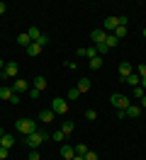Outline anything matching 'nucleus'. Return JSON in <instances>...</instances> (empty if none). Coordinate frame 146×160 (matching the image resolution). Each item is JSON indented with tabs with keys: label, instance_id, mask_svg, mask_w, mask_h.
I'll return each mask as SVG.
<instances>
[{
	"label": "nucleus",
	"instance_id": "obj_1",
	"mask_svg": "<svg viewBox=\"0 0 146 160\" xmlns=\"http://www.w3.org/2000/svg\"><path fill=\"white\" fill-rule=\"evenodd\" d=\"M46 138H49V133H46V131H34V133H29V136H27V141H24V143H27L32 150H37L39 146H41V143L46 141Z\"/></svg>",
	"mask_w": 146,
	"mask_h": 160
},
{
	"label": "nucleus",
	"instance_id": "obj_2",
	"mask_svg": "<svg viewBox=\"0 0 146 160\" xmlns=\"http://www.w3.org/2000/svg\"><path fill=\"white\" fill-rule=\"evenodd\" d=\"M15 129H17L19 133H24V136H29V133L39 131V129H37V124H34L32 119H19L17 124H15Z\"/></svg>",
	"mask_w": 146,
	"mask_h": 160
},
{
	"label": "nucleus",
	"instance_id": "obj_3",
	"mask_svg": "<svg viewBox=\"0 0 146 160\" xmlns=\"http://www.w3.org/2000/svg\"><path fill=\"white\" fill-rule=\"evenodd\" d=\"M110 102H112V107H115V109H127V107L132 104V100H129L127 95H119V92H112Z\"/></svg>",
	"mask_w": 146,
	"mask_h": 160
},
{
	"label": "nucleus",
	"instance_id": "obj_4",
	"mask_svg": "<svg viewBox=\"0 0 146 160\" xmlns=\"http://www.w3.org/2000/svg\"><path fill=\"white\" fill-rule=\"evenodd\" d=\"M51 112H54V114H66L68 112V102L61 100V97H56V100L51 102Z\"/></svg>",
	"mask_w": 146,
	"mask_h": 160
},
{
	"label": "nucleus",
	"instance_id": "obj_5",
	"mask_svg": "<svg viewBox=\"0 0 146 160\" xmlns=\"http://www.w3.org/2000/svg\"><path fill=\"white\" fill-rule=\"evenodd\" d=\"M90 39H93V44L95 46H100V44H105V39H107V32L100 27V29H93L90 32Z\"/></svg>",
	"mask_w": 146,
	"mask_h": 160
},
{
	"label": "nucleus",
	"instance_id": "obj_6",
	"mask_svg": "<svg viewBox=\"0 0 146 160\" xmlns=\"http://www.w3.org/2000/svg\"><path fill=\"white\" fill-rule=\"evenodd\" d=\"M73 155H76V148H73V146H68V143H63V146H61V158H63V160H71Z\"/></svg>",
	"mask_w": 146,
	"mask_h": 160
},
{
	"label": "nucleus",
	"instance_id": "obj_7",
	"mask_svg": "<svg viewBox=\"0 0 146 160\" xmlns=\"http://www.w3.org/2000/svg\"><path fill=\"white\" fill-rule=\"evenodd\" d=\"M132 73H134V70H132V63H119V78L124 80V78H129V75H132Z\"/></svg>",
	"mask_w": 146,
	"mask_h": 160
},
{
	"label": "nucleus",
	"instance_id": "obj_8",
	"mask_svg": "<svg viewBox=\"0 0 146 160\" xmlns=\"http://www.w3.org/2000/svg\"><path fill=\"white\" fill-rule=\"evenodd\" d=\"M124 112H127V117H129V119H136V117H141V107H139V104H129Z\"/></svg>",
	"mask_w": 146,
	"mask_h": 160
},
{
	"label": "nucleus",
	"instance_id": "obj_9",
	"mask_svg": "<svg viewBox=\"0 0 146 160\" xmlns=\"http://www.w3.org/2000/svg\"><path fill=\"white\" fill-rule=\"evenodd\" d=\"M27 88H29V82H27V80H15V85H12V92H17V95H19V92H24V90H27Z\"/></svg>",
	"mask_w": 146,
	"mask_h": 160
},
{
	"label": "nucleus",
	"instance_id": "obj_10",
	"mask_svg": "<svg viewBox=\"0 0 146 160\" xmlns=\"http://www.w3.org/2000/svg\"><path fill=\"white\" fill-rule=\"evenodd\" d=\"M39 121L51 124V121H54V112H51V109H41V112H39Z\"/></svg>",
	"mask_w": 146,
	"mask_h": 160
},
{
	"label": "nucleus",
	"instance_id": "obj_11",
	"mask_svg": "<svg viewBox=\"0 0 146 160\" xmlns=\"http://www.w3.org/2000/svg\"><path fill=\"white\" fill-rule=\"evenodd\" d=\"M39 53H41V46H39L37 41H32V44L27 46V56H32V58H34V56H39Z\"/></svg>",
	"mask_w": 146,
	"mask_h": 160
},
{
	"label": "nucleus",
	"instance_id": "obj_12",
	"mask_svg": "<svg viewBox=\"0 0 146 160\" xmlns=\"http://www.w3.org/2000/svg\"><path fill=\"white\" fill-rule=\"evenodd\" d=\"M0 146L10 150V148H12V146H15V138H12L10 133H3V141H0Z\"/></svg>",
	"mask_w": 146,
	"mask_h": 160
},
{
	"label": "nucleus",
	"instance_id": "obj_13",
	"mask_svg": "<svg viewBox=\"0 0 146 160\" xmlns=\"http://www.w3.org/2000/svg\"><path fill=\"white\" fill-rule=\"evenodd\" d=\"M17 70H19V66H17V63H15V61L5 66V73H8V78H15V75H17Z\"/></svg>",
	"mask_w": 146,
	"mask_h": 160
},
{
	"label": "nucleus",
	"instance_id": "obj_14",
	"mask_svg": "<svg viewBox=\"0 0 146 160\" xmlns=\"http://www.w3.org/2000/svg\"><path fill=\"white\" fill-rule=\"evenodd\" d=\"M88 66H90V70H100V68H102V56L90 58V63H88Z\"/></svg>",
	"mask_w": 146,
	"mask_h": 160
},
{
	"label": "nucleus",
	"instance_id": "obj_15",
	"mask_svg": "<svg viewBox=\"0 0 146 160\" xmlns=\"http://www.w3.org/2000/svg\"><path fill=\"white\" fill-rule=\"evenodd\" d=\"M34 88L41 92L44 88H46V78H44V75H37V78H34Z\"/></svg>",
	"mask_w": 146,
	"mask_h": 160
},
{
	"label": "nucleus",
	"instance_id": "obj_16",
	"mask_svg": "<svg viewBox=\"0 0 146 160\" xmlns=\"http://www.w3.org/2000/svg\"><path fill=\"white\" fill-rule=\"evenodd\" d=\"M117 44H119V39H117L115 34H107V39H105V46H107V49H115Z\"/></svg>",
	"mask_w": 146,
	"mask_h": 160
},
{
	"label": "nucleus",
	"instance_id": "obj_17",
	"mask_svg": "<svg viewBox=\"0 0 146 160\" xmlns=\"http://www.w3.org/2000/svg\"><path fill=\"white\" fill-rule=\"evenodd\" d=\"M76 88H78L80 92H88V90H90V80H88V78H80V80H78V85H76Z\"/></svg>",
	"mask_w": 146,
	"mask_h": 160
},
{
	"label": "nucleus",
	"instance_id": "obj_18",
	"mask_svg": "<svg viewBox=\"0 0 146 160\" xmlns=\"http://www.w3.org/2000/svg\"><path fill=\"white\" fill-rule=\"evenodd\" d=\"M124 82H127V85H132V88H136V85H139V82H141V78H139V75H136V73H132V75H129V78H124Z\"/></svg>",
	"mask_w": 146,
	"mask_h": 160
},
{
	"label": "nucleus",
	"instance_id": "obj_19",
	"mask_svg": "<svg viewBox=\"0 0 146 160\" xmlns=\"http://www.w3.org/2000/svg\"><path fill=\"white\" fill-rule=\"evenodd\" d=\"M10 97H12V88L3 85V88H0V100H10Z\"/></svg>",
	"mask_w": 146,
	"mask_h": 160
},
{
	"label": "nucleus",
	"instance_id": "obj_20",
	"mask_svg": "<svg viewBox=\"0 0 146 160\" xmlns=\"http://www.w3.org/2000/svg\"><path fill=\"white\" fill-rule=\"evenodd\" d=\"M132 95H134V100H141V97L146 95V90L141 88V85H136V88H132Z\"/></svg>",
	"mask_w": 146,
	"mask_h": 160
},
{
	"label": "nucleus",
	"instance_id": "obj_21",
	"mask_svg": "<svg viewBox=\"0 0 146 160\" xmlns=\"http://www.w3.org/2000/svg\"><path fill=\"white\" fill-rule=\"evenodd\" d=\"M17 44H22L24 49H27L29 44H32V39H29V34H27V32H24V34H19V37H17Z\"/></svg>",
	"mask_w": 146,
	"mask_h": 160
},
{
	"label": "nucleus",
	"instance_id": "obj_22",
	"mask_svg": "<svg viewBox=\"0 0 146 160\" xmlns=\"http://www.w3.org/2000/svg\"><path fill=\"white\" fill-rule=\"evenodd\" d=\"M27 34H29V39H32V41H39V37H41V32H39L37 27H29Z\"/></svg>",
	"mask_w": 146,
	"mask_h": 160
},
{
	"label": "nucleus",
	"instance_id": "obj_23",
	"mask_svg": "<svg viewBox=\"0 0 146 160\" xmlns=\"http://www.w3.org/2000/svg\"><path fill=\"white\" fill-rule=\"evenodd\" d=\"M83 53H85L88 58H95L97 56V46H88V49H83Z\"/></svg>",
	"mask_w": 146,
	"mask_h": 160
},
{
	"label": "nucleus",
	"instance_id": "obj_24",
	"mask_svg": "<svg viewBox=\"0 0 146 160\" xmlns=\"http://www.w3.org/2000/svg\"><path fill=\"white\" fill-rule=\"evenodd\" d=\"M112 34H115L117 39H124V37H127V27H117V29L112 32Z\"/></svg>",
	"mask_w": 146,
	"mask_h": 160
},
{
	"label": "nucleus",
	"instance_id": "obj_25",
	"mask_svg": "<svg viewBox=\"0 0 146 160\" xmlns=\"http://www.w3.org/2000/svg\"><path fill=\"white\" fill-rule=\"evenodd\" d=\"M78 97H80V90H78V88H71V90H68V100H78Z\"/></svg>",
	"mask_w": 146,
	"mask_h": 160
},
{
	"label": "nucleus",
	"instance_id": "obj_26",
	"mask_svg": "<svg viewBox=\"0 0 146 160\" xmlns=\"http://www.w3.org/2000/svg\"><path fill=\"white\" fill-rule=\"evenodd\" d=\"M61 131H63V133H73V121H63Z\"/></svg>",
	"mask_w": 146,
	"mask_h": 160
},
{
	"label": "nucleus",
	"instance_id": "obj_27",
	"mask_svg": "<svg viewBox=\"0 0 146 160\" xmlns=\"http://www.w3.org/2000/svg\"><path fill=\"white\" fill-rule=\"evenodd\" d=\"M85 153H88V146L85 143H78L76 146V155H85Z\"/></svg>",
	"mask_w": 146,
	"mask_h": 160
},
{
	"label": "nucleus",
	"instance_id": "obj_28",
	"mask_svg": "<svg viewBox=\"0 0 146 160\" xmlns=\"http://www.w3.org/2000/svg\"><path fill=\"white\" fill-rule=\"evenodd\" d=\"M134 73L139 75V78H146V63H141V66H139V68H136Z\"/></svg>",
	"mask_w": 146,
	"mask_h": 160
},
{
	"label": "nucleus",
	"instance_id": "obj_29",
	"mask_svg": "<svg viewBox=\"0 0 146 160\" xmlns=\"http://www.w3.org/2000/svg\"><path fill=\"white\" fill-rule=\"evenodd\" d=\"M85 119L95 121V119H97V112H95V109H88V112H85Z\"/></svg>",
	"mask_w": 146,
	"mask_h": 160
},
{
	"label": "nucleus",
	"instance_id": "obj_30",
	"mask_svg": "<svg viewBox=\"0 0 146 160\" xmlns=\"http://www.w3.org/2000/svg\"><path fill=\"white\" fill-rule=\"evenodd\" d=\"M37 44H39V46H41V49H44V46H46V44H49V37H46V34H41Z\"/></svg>",
	"mask_w": 146,
	"mask_h": 160
},
{
	"label": "nucleus",
	"instance_id": "obj_31",
	"mask_svg": "<svg viewBox=\"0 0 146 160\" xmlns=\"http://www.w3.org/2000/svg\"><path fill=\"white\" fill-rule=\"evenodd\" d=\"M83 158H85V160H97V153H95V150H88Z\"/></svg>",
	"mask_w": 146,
	"mask_h": 160
},
{
	"label": "nucleus",
	"instance_id": "obj_32",
	"mask_svg": "<svg viewBox=\"0 0 146 160\" xmlns=\"http://www.w3.org/2000/svg\"><path fill=\"white\" fill-rule=\"evenodd\" d=\"M39 95H41V92H39L37 88H32V90H29V97H32V100H39Z\"/></svg>",
	"mask_w": 146,
	"mask_h": 160
},
{
	"label": "nucleus",
	"instance_id": "obj_33",
	"mask_svg": "<svg viewBox=\"0 0 146 160\" xmlns=\"http://www.w3.org/2000/svg\"><path fill=\"white\" fill-rule=\"evenodd\" d=\"M107 51H110V49H107L105 44H100V46H97V56H102V53H107Z\"/></svg>",
	"mask_w": 146,
	"mask_h": 160
},
{
	"label": "nucleus",
	"instance_id": "obj_34",
	"mask_svg": "<svg viewBox=\"0 0 146 160\" xmlns=\"http://www.w3.org/2000/svg\"><path fill=\"white\" fill-rule=\"evenodd\" d=\"M63 136H66L63 131H54V141H63Z\"/></svg>",
	"mask_w": 146,
	"mask_h": 160
},
{
	"label": "nucleus",
	"instance_id": "obj_35",
	"mask_svg": "<svg viewBox=\"0 0 146 160\" xmlns=\"http://www.w3.org/2000/svg\"><path fill=\"white\" fill-rule=\"evenodd\" d=\"M8 102H12V104H19V95H17V92H12V97H10Z\"/></svg>",
	"mask_w": 146,
	"mask_h": 160
},
{
	"label": "nucleus",
	"instance_id": "obj_36",
	"mask_svg": "<svg viewBox=\"0 0 146 160\" xmlns=\"http://www.w3.org/2000/svg\"><path fill=\"white\" fill-rule=\"evenodd\" d=\"M8 153H10L8 148H3V146H0V160H5V158H8Z\"/></svg>",
	"mask_w": 146,
	"mask_h": 160
},
{
	"label": "nucleus",
	"instance_id": "obj_37",
	"mask_svg": "<svg viewBox=\"0 0 146 160\" xmlns=\"http://www.w3.org/2000/svg\"><path fill=\"white\" fill-rule=\"evenodd\" d=\"M27 160H41V158H39V153H37V150H32V153H29V158Z\"/></svg>",
	"mask_w": 146,
	"mask_h": 160
},
{
	"label": "nucleus",
	"instance_id": "obj_38",
	"mask_svg": "<svg viewBox=\"0 0 146 160\" xmlns=\"http://www.w3.org/2000/svg\"><path fill=\"white\" fill-rule=\"evenodd\" d=\"M117 119H127V112L124 109H117Z\"/></svg>",
	"mask_w": 146,
	"mask_h": 160
},
{
	"label": "nucleus",
	"instance_id": "obj_39",
	"mask_svg": "<svg viewBox=\"0 0 146 160\" xmlns=\"http://www.w3.org/2000/svg\"><path fill=\"white\" fill-rule=\"evenodd\" d=\"M5 10H8V5H5V2H0V15H3Z\"/></svg>",
	"mask_w": 146,
	"mask_h": 160
},
{
	"label": "nucleus",
	"instance_id": "obj_40",
	"mask_svg": "<svg viewBox=\"0 0 146 160\" xmlns=\"http://www.w3.org/2000/svg\"><path fill=\"white\" fill-rule=\"evenodd\" d=\"M141 109H146V95L141 97Z\"/></svg>",
	"mask_w": 146,
	"mask_h": 160
},
{
	"label": "nucleus",
	"instance_id": "obj_41",
	"mask_svg": "<svg viewBox=\"0 0 146 160\" xmlns=\"http://www.w3.org/2000/svg\"><path fill=\"white\" fill-rule=\"evenodd\" d=\"M5 66H8V63H5V61L0 58V70H5Z\"/></svg>",
	"mask_w": 146,
	"mask_h": 160
},
{
	"label": "nucleus",
	"instance_id": "obj_42",
	"mask_svg": "<svg viewBox=\"0 0 146 160\" xmlns=\"http://www.w3.org/2000/svg\"><path fill=\"white\" fill-rule=\"evenodd\" d=\"M139 85H141V88L146 90V78H141V82H139Z\"/></svg>",
	"mask_w": 146,
	"mask_h": 160
},
{
	"label": "nucleus",
	"instance_id": "obj_43",
	"mask_svg": "<svg viewBox=\"0 0 146 160\" xmlns=\"http://www.w3.org/2000/svg\"><path fill=\"white\" fill-rule=\"evenodd\" d=\"M71 160H85V158H83V155H73Z\"/></svg>",
	"mask_w": 146,
	"mask_h": 160
},
{
	"label": "nucleus",
	"instance_id": "obj_44",
	"mask_svg": "<svg viewBox=\"0 0 146 160\" xmlns=\"http://www.w3.org/2000/svg\"><path fill=\"white\" fill-rule=\"evenodd\" d=\"M0 141H3V131H0Z\"/></svg>",
	"mask_w": 146,
	"mask_h": 160
},
{
	"label": "nucleus",
	"instance_id": "obj_45",
	"mask_svg": "<svg viewBox=\"0 0 146 160\" xmlns=\"http://www.w3.org/2000/svg\"><path fill=\"white\" fill-rule=\"evenodd\" d=\"M144 37H146V29H144Z\"/></svg>",
	"mask_w": 146,
	"mask_h": 160
}]
</instances>
